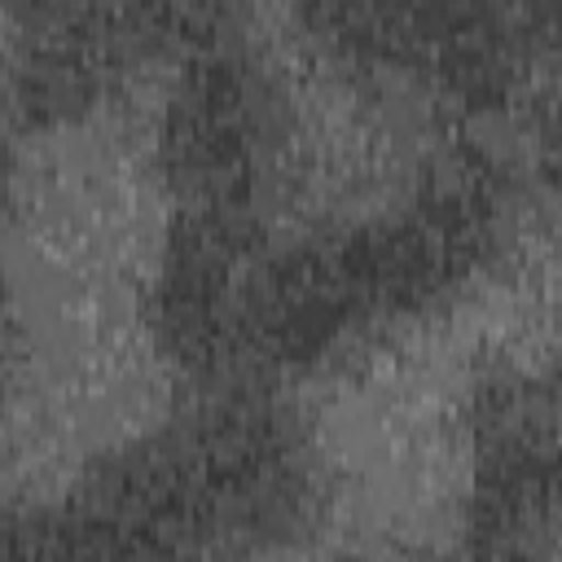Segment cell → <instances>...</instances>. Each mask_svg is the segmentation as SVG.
Segmentation results:
<instances>
[{
	"instance_id": "6da1fadb",
	"label": "cell",
	"mask_w": 562,
	"mask_h": 562,
	"mask_svg": "<svg viewBox=\"0 0 562 562\" xmlns=\"http://www.w3.org/2000/svg\"><path fill=\"white\" fill-rule=\"evenodd\" d=\"M509 206V171L452 149L404 198L347 220L176 211L149 290L158 347L215 391H263L430 312L492 259Z\"/></svg>"
},
{
	"instance_id": "7a4b0ae2",
	"label": "cell",
	"mask_w": 562,
	"mask_h": 562,
	"mask_svg": "<svg viewBox=\"0 0 562 562\" xmlns=\"http://www.w3.org/2000/svg\"><path fill=\"white\" fill-rule=\"evenodd\" d=\"M312 501L303 426L263 391H215L92 461L57 505L0 518V553H246L299 531Z\"/></svg>"
},
{
	"instance_id": "3957f363",
	"label": "cell",
	"mask_w": 562,
	"mask_h": 562,
	"mask_svg": "<svg viewBox=\"0 0 562 562\" xmlns=\"http://www.w3.org/2000/svg\"><path fill=\"white\" fill-rule=\"evenodd\" d=\"M294 18L334 70L457 119L509 105L553 53L527 0H294Z\"/></svg>"
},
{
	"instance_id": "277c9868",
	"label": "cell",
	"mask_w": 562,
	"mask_h": 562,
	"mask_svg": "<svg viewBox=\"0 0 562 562\" xmlns=\"http://www.w3.org/2000/svg\"><path fill=\"white\" fill-rule=\"evenodd\" d=\"M237 0H0V83L31 123H79L237 35Z\"/></svg>"
},
{
	"instance_id": "5b68a950",
	"label": "cell",
	"mask_w": 562,
	"mask_h": 562,
	"mask_svg": "<svg viewBox=\"0 0 562 562\" xmlns=\"http://www.w3.org/2000/svg\"><path fill=\"white\" fill-rule=\"evenodd\" d=\"M290 127L285 83L237 40L180 66L158 127V171L176 211L272 206Z\"/></svg>"
},
{
	"instance_id": "8992f818",
	"label": "cell",
	"mask_w": 562,
	"mask_h": 562,
	"mask_svg": "<svg viewBox=\"0 0 562 562\" xmlns=\"http://www.w3.org/2000/svg\"><path fill=\"white\" fill-rule=\"evenodd\" d=\"M470 501L474 553L522 558L558 549V400L549 378L492 369L470 408Z\"/></svg>"
},
{
	"instance_id": "52a82bcc",
	"label": "cell",
	"mask_w": 562,
	"mask_h": 562,
	"mask_svg": "<svg viewBox=\"0 0 562 562\" xmlns=\"http://www.w3.org/2000/svg\"><path fill=\"white\" fill-rule=\"evenodd\" d=\"M9 373H13V307H9L4 277H0V417H4V391H9Z\"/></svg>"
},
{
	"instance_id": "ba28073f",
	"label": "cell",
	"mask_w": 562,
	"mask_h": 562,
	"mask_svg": "<svg viewBox=\"0 0 562 562\" xmlns=\"http://www.w3.org/2000/svg\"><path fill=\"white\" fill-rule=\"evenodd\" d=\"M9 176H13V154H9V132H4V110H0V206L9 193Z\"/></svg>"
}]
</instances>
